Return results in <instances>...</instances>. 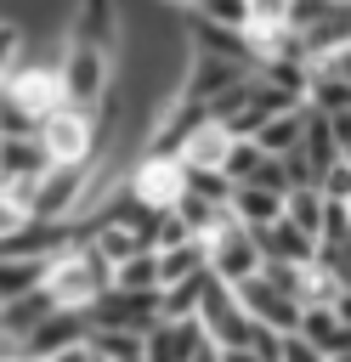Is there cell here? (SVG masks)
Returning <instances> with one entry per match:
<instances>
[{"label":"cell","mask_w":351,"mask_h":362,"mask_svg":"<svg viewBox=\"0 0 351 362\" xmlns=\"http://www.w3.org/2000/svg\"><path fill=\"white\" fill-rule=\"evenodd\" d=\"M238 79H249L243 62H226V57H204V51H192L187 68H181L176 96H187V102H209V96H221V90L238 85Z\"/></svg>","instance_id":"11"},{"label":"cell","mask_w":351,"mask_h":362,"mask_svg":"<svg viewBox=\"0 0 351 362\" xmlns=\"http://www.w3.org/2000/svg\"><path fill=\"white\" fill-rule=\"evenodd\" d=\"M40 288L51 294V305H57V311H91V305L113 288V266H108L91 243H74V249H62V255H51V260H45Z\"/></svg>","instance_id":"1"},{"label":"cell","mask_w":351,"mask_h":362,"mask_svg":"<svg viewBox=\"0 0 351 362\" xmlns=\"http://www.w3.org/2000/svg\"><path fill=\"white\" fill-rule=\"evenodd\" d=\"M204 260H209V277L215 283H226V288H238L243 277H255L260 272V243H255V232L243 226V221H221L209 238H204Z\"/></svg>","instance_id":"4"},{"label":"cell","mask_w":351,"mask_h":362,"mask_svg":"<svg viewBox=\"0 0 351 362\" xmlns=\"http://www.w3.org/2000/svg\"><path fill=\"white\" fill-rule=\"evenodd\" d=\"M300 130H306V107H289V113H277V119H266L249 141L266 153V158H283V153H294L300 147Z\"/></svg>","instance_id":"19"},{"label":"cell","mask_w":351,"mask_h":362,"mask_svg":"<svg viewBox=\"0 0 351 362\" xmlns=\"http://www.w3.org/2000/svg\"><path fill=\"white\" fill-rule=\"evenodd\" d=\"M17 62H23V28L17 23H0V85L11 79Z\"/></svg>","instance_id":"34"},{"label":"cell","mask_w":351,"mask_h":362,"mask_svg":"<svg viewBox=\"0 0 351 362\" xmlns=\"http://www.w3.org/2000/svg\"><path fill=\"white\" fill-rule=\"evenodd\" d=\"M255 232V243H260V260H283V266H311L317 260V238L311 232H300L294 221H272V226H249Z\"/></svg>","instance_id":"13"},{"label":"cell","mask_w":351,"mask_h":362,"mask_svg":"<svg viewBox=\"0 0 351 362\" xmlns=\"http://www.w3.org/2000/svg\"><path fill=\"white\" fill-rule=\"evenodd\" d=\"M283 221H294L300 232H323V192L317 187H289L283 192Z\"/></svg>","instance_id":"26"},{"label":"cell","mask_w":351,"mask_h":362,"mask_svg":"<svg viewBox=\"0 0 351 362\" xmlns=\"http://www.w3.org/2000/svg\"><path fill=\"white\" fill-rule=\"evenodd\" d=\"M317 192H323V198H340V204H351V164H345V158H334V164L317 175Z\"/></svg>","instance_id":"33"},{"label":"cell","mask_w":351,"mask_h":362,"mask_svg":"<svg viewBox=\"0 0 351 362\" xmlns=\"http://www.w3.org/2000/svg\"><path fill=\"white\" fill-rule=\"evenodd\" d=\"M153 255H159V288H170V283H181V277H192V272H209L204 238H187V243H176V249H153Z\"/></svg>","instance_id":"20"},{"label":"cell","mask_w":351,"mask_h":362,"mask_svg":"<svg viewBox=\"0 0 351 362\" xmlns=\"http://www.w3.org/2000/svg\"><path fill=\"white\" fill-rule=\"evenodd\" d=\"M6 107H17L28 124H40L45 113H57V107H68V96H62V79H57V68L51 62H17L11 68V79H6Z\"/></svg>","instance_id":"6"},{"label":"cell","mask_w":351,"mask_h":362,"mask_svg":"<svg viewBox=\"0 0 351 362\" xmlns=\"http://www.w3.org/2000/svg\"><path fill=\"white\" fill-rule=\"evenodd\" d=\"M125 192H130L142 209L164 215V209H176V198L187 192V170H181V158H153V153H136V158L125 164Z\"/></svg>","instance_id":"5"},{"label":"cell","mask_w":351,"mask_h":362,"mask_svg":"<svg viewBox=\"0 0 351 362\" xmlns=\"http://www.w3.org/2000/svg\"><path fill=\"white\" fill-rule=\"evenodd\" d=\"M249 187H272V192H289V175H283V158H260V170L249 175Z\"/></svg>","instance_id":"35"},{"label":"cell","mask_w":351,"mask_h":362,"mask_svg":"<svg viewBox=\"0 0 351 362\" xmlns=\"http://www.w3.org/2000/svg\"><path fill=\"white\" fill-rule=\"evenodd\" d=\"M164 311H159V288H108L91 311H85V322L91 328H125V334H147L153 322H159Z\"/></svg>","instance_id":"7"},{"label":"cell","mask_w":351,"mask_h":362,"mask_svg":"<svg viewBox=\"0 0 351 362\" xmlns=\"http://www.w3.org/2000/svg\"><path fill=\"white\" fill-rule=\"evenodd\" d=\"M91 351L102 362H125L142 351V334H125V328H91Z\"/></svg>","instance_id":"30"},{"label":"cell","mask_w":351,"mask_h":362,"mask_svg":"<svg viewBox=\"0 0 351 362\" xmlns=\"http://www.w3.org/2000/svg\"><path fill=\"white\" fill-rule=\"evenodd\" d=\"M289 0H249V23H283Z\"/></svg>","instance_id":"37"},{"label":"cell","mask_w":351,"mask_h":362,"mask_svg":"<svg viewBox=\"0 0 351 362\" xmlns=\"http://www.w3.org/2000/svg\"><path fill=\"white\" fill-rule=\"evenodd\" d=\"M204 288H209V272H192V277H181V283L159 288V311H164V317H198Z\"/></svg>","instance_id":"24"},{"label":"cell","mask_w":351,"mask_h":362,"mask_svg":"<svg viewBox=\"0 0 351 362\" xmlns=\"http://www.w3.org/2000/svg\"><path fill=\"white\" fill-rule=\"evenodd\" d=\"M198 322H204V334L215 339V345H249V334H255V317L238 305V294L226 288V283H215L209 277V288H204V300H198Z\"/></svg>","instance_id":"8"},{"label":"cell","mask_w":351,"mask_h":362,"mask_svg":"<svg viewBox=\"0 0 351 362\" xmlns=\"http://www.w3.org/2000/svg\"><path fill=\"white\" fill-rule=\"evenodd\" d=\"M45 153L34 136H0V175H45Z\"/></svg>","instance_id":"22"},{"label":"cell","mask_w":351,"mask_h":362,"mask_svg":"<svg viewBox=\"0 0 351 362\" xmlns=\"http://www.w3.org/2000/svg\"><path fill=\"white\" fill-rule=\"evenodd\" d=\"M187 11L204 23H221V28H249V0H192Z\"/></svg>","instance_id":"31"},{"label":"cell","mask_w":351,"mask_h":362,"mask_svg":"<svg viewBox=\"0 0 351 362\" xmlns=\"http://www.w3.org/2000/svg\"><path fill=\"white\" fill-rule=\"evenodd\" d=\"M11 356H23V351H17V339H6V334H0V362H11Z\"/></svg>","instance_id":"44"},{"label":"cell","mask_w":351,"mask_h":362,"mask_svg":"<svg viewBox=\"0 0 351 362\" xmlns=\"http://www.w3.org/2000/svg\"><path fill=\"white\" fill-rule=\"evenodd\" d=\"M17 362H40V356H17Z\"/></svg>","instance_id":"47"},{"label":"cell","mask_w":351,"mask_h":362,"mask_svg":"<svg viewBox=\"0 0 351 362\" xmlns=\"http://www.w3.org/2000/svg\"><path fill=\"white\" fill-rule=\"evenodd\" d=\"M57 79H62V96H68V107H85V113H96V102L113 90V51L68 40V45H62V62H57Z\"/></svg>","instance_id":"3"},{"label":"cell","mask_w":351,"mask_h":362,"mask_svg":"<svg viewBox=\"0 0 351 362\" xmlns=\"http://www.w3.org/2000/svg\"><path fill=\"white\" fill-rule=\"evenodd\" d=\"M125 362H142V351H136V356H125Z\"/></svg>","instance_id":"46"},{"label":"cell","mask_w":351,"mask_h":362,"mask_svg":"<svg viewBox=\"0 0 351 362\" xmlns=\"http://www.w3.org/2000/svg\"><path fill=\"white\" fill-rule=\"evenodd\" d=\"M277 362H328L317 345H306L300 334H283V351H277Z\"/></svg>","instance_id":"36"},{"label":"cell","mask_w":351,"mask_h":362,"mask_svg":"<svg viewBox=\"0 0 351 362\" xmlns=\"http://www.w3.org/2000/svg\"><path fill=\"white\" fill-rule=\"evenodd\" d=\"M328 68H334V74L351 85V45H345V51H334V57H328Z\"/></svg>","instance_id":"42"},{"label":"cell","mask_w":351,"mask_h":362,"mask_svg":"<svg viewBox=\"0 0 351 362\" xmlns=\"http://www.w3.org/2000/svg\"><path fill=\"white\" fill-rule=\"evenodd\" d=\"M34 141H40V153H45V164L51 170H91L96 164V119L85 113V107H57V113H45L40 124H34Z\"/></svg>","instance_id":"2"},{"label":"cell","mask_w":351,"mask_h":362,"mask_svg":"<svg viewBox=\"0 0 351 362\" xmlns=\"http://www.w3.org/2000/svg\"><path fill=\"white\" fill-rule=\"evenodd\" d=\"M40 277H45V260H34V255H0V305L17 300V294H28V288H40Z\"/></svg>","instance_id":"23"},{"label":"cell","mask_w":351,"mask_h":362,"mask_svg":"<svg viewBox=\"0 0 351 362\" xmlns=\"http://www.w3.org/2000/svg\"><path fill=\"white\" fill-rule=\"evenodd\" d=\"M221 362H266L255 345H221Z\"/></svg>","instance_id":"40"},{"label":"cell","mask_w":351,"mask_h":362,"mask_svg":"<svg viewBox=\"0 0 351 362\" xmlns=\"http://www.w3.org/2000/svg\"><path fill=\"white\" fill-rule=\"evenodd\" d=\"M226 147H232V130L209 119V124H198V130L187 136V147H181V170H221Z\"/></svg>","instance_id":"18"},{"label":"cell","mask_w":351,"mask_h":362,"mask_svg":"<svg viewBox=\"0 0 351 362\" xmlns=\"http://www.w3.org/2000/svg\"><path fill=\"white\" fill-rule=\"evenodd\" d=\"M51 311H57V305H51V294H45V288H28V294H17V300H6V305H0V334H6V339H17V351H23V339H28Z\"/></svg>","instance_id":"16"},{"label":"cell","mask_w":351,"mask_h":362,"mask_svg":"<svg viewBox=\"0 0 351 362\" xmlns=\"http://www.w3.org/2000/svg\"><path fill=\"white\" fill-rule=\"evenodd\" d=\"M187 192H198V198H209V204H232V181L221 175V170H187Z\"/></svg>","instance_id":"32"},{"label":"cell","mask_w":351,"mask_h":362,"mask_svg":"<svg viewBox=\"0 0 351 362\" xmlns=\"http://www.w3.org/2000/svg\"><path fill=\"white\" fill-rule=\"evenodd\" d=\"M260 158H266V153H260L249 136H232V147H226V158H221V175L238 187V181H249V175L260 170Z\"/></svg>","instance_id":"29"},{"label":"cell","mask_w":351,"mask_h":362,"mask_svg":"<svg viewBox=\"0 0 351 362\" xmlns=\"http://www.w3.org/2000/svg\"><path fill=\"white\" fill-rule=\"evenodd\" d=\"M300 153H306V164H311L317 175H323V170H328L334 158H345V153H340V141L328 136V119H323V113H311V107H306V130H300Z\"/></svg>","instance_id":"21"},{"label":"cell","mask_w":351,"mask_h":362,"mask_svg":"<svg viewBox=\"0 0 351 362\" xmlns=\"http://www.w3.org/2000/svg\"><path fill=\"white\" fill-rule=\"evenodd\" d=\"M232 294H238V305H243L255 322H266V328H277V334H294V328H300V311H306V305H300V300H289V294H277L260 272H255V277H243Z\"/></svg>","instance_id":"10"},{"label":"cell","mask_w":351,"mask_h":362,"mask_svg":"<svg viewBox=\"0 0 351 362\" xmlns=\"http://www.w3.org/2000/svg\"><path fill=\"white\" fill-rule=\"evenodd\" d=\"M119 11H113V0H79L74 6V23H68V40H79V45H102V51H119Z\"/></svg>","instance_id":"14"},{"label":"cell","mask_w":351,"mask_h":362,"mask_svg":"<svg viewBox=\"0 0 351 362\" xmlns=\"http://www.w3.org/2000/svg\"><path fill=\"white\" fill-rule=\"evenodd\" d=\"M345 6H351V0H345Z\"/></svg>","instance_id":"49"},{"label":"cell","mask_w":351,"mask_h":362,"mask_svg":"<svg viewBox=\"0 0 351 362\" xmlns=\"http://www.w3.org/2000/svg\"><path fill=\"white\" fill-rule=\"evenodd\" d=\"M164 6H192V0H164Z\"/></svg>","instance_id":"45"},{"label":"cell","mask_w":351,"mask_h":362,"mask_svg":"<svg viewBox=\"0 0 351 362\" xmlns=\"http://www.w3.org/2000/svg\"><path fill=\"white\" fill-rule=\"evenodd\" d=\"M79 339H91V322H85V311H51L28 339H23V356H51V351H62V345H79Z\"/></svg>","instance_id":"15"},{"label":"cell","mask_w":351,"mask_h":362,"mask_svg":"<svg viewBox=\"0 0 351 362\" xmlns=\"http://www.w3.org/2000/svg\"><path fill=\"white\" fill-rule=\"evenodd\" d=\"M345 164H351V147H345Z\"/></svg>","instance_id":"48"},{"label":"cell","mask_w":351,"mask_h":362,"mask_svg":"<svg viewBox=\"0 0 351 362\" xmlns=\"http://www.w3.org/2000/svg\"><path fill=\"white\" fill-rule=\"evenodd\" d=\"M91 170H45L34 192V221H79Z\"/></svg>","instance_id":"9"},{"label":"cell","mask_w":351,"mask_h":362,"mask_svg":"<svg viewBox=\"0 0 351 362\" xmlns=\"http://www.w3.org/2000/svg\"><path fill=\"white\" fill-rule=\"evenodd\" d=\"M176 215L187 221V232H192V238H209V232L226 221V209H221V204H209V198H198V192H181V198H176Z\"/></svg>","instance_id":"27"},{"label":"cell","mask_w":351,"mask_h":362,"mask_svg":"<svg viewBox=\"0 0 351 362\" xmlns=\"http://www.w3.org/2000/svg\"><path fill=\"white\" fill-rule=\"evenodd\" d=\"M323 119H328V136H334V141H340V153H345V147H351V107H340V113H323Z\"/></svg>","instance_id":"38"},{"label":"cell","mask_w":351,"mask_h":362,"mask_svg":"<svg viewBox=\"0 0 351 362\" xmlns=\"http://www.w3.org/2000/svg\"><path fill=\"white\" fill-rule=\"evenodd\" d=\"M198 339H204V322L198 317H159L142 334V362H187Z\"/></svg>","instance_id":"12"},{"label":"cell","mask_w":351,"mask_h":362,"mask_svg":"<svg viewBox=\"0 0 351 362\" xmlns=\"http://www.w3.org/2000/svg\"><path fill=\"white\" fill-rule=\"evenodd\" d=\"M113 288H159V255L153 249H142V255H130V260H119L113 266Z\"/></svg>","instance_id":"28"},{"label":"cell","mask_w":351,"mask_h":362,"mask_svg":"<svg viewBox=\"0 0 351 362\" xmlns=\"http://www.w3.org/2000/svg\"><path fill=\"white\" fill-rule=\"evenodd\" d=\"M294 334H300L306 345H317L323 356H334V345H340V317H334V305H306Z\"/></svg>","instance_id":"25"},{"label":"cell","mask_w":351,"mask_h":362,"mask_svg":"<svg viewBox=\"0 0 351 362\" xmlns=\"http://www.w3.org/2000/svg\"><path fill=\"white\" fill-rule=\"evenodd\" d=\"M11 362H17V356H11Z\"/></svg>","instance_id":"50"},{"label":"cell","mask_w":351,"mask_h":362,"mask_svg":"<svg viewBox=\"0 0 351 362\" xmlns=\"http://www.w3.org/2000/svg\"><path fill=\"white\" fill-rule=\"evenodd\" d=\"M226 215H232V221H243V226H272V221L283 215V192L238 181V187H232V204H226Z\"/></svg>","instance_id":"17"},{"label":"cell","mask_w":351,"mask_h":362,"mask_svg":"<svg viewBox=\"0 0 351 362\" xmlns=\"http://www.w3.org/2000/svg\"><path fill=\"white\" fill-rule=\"evenodd\" d=\"M334 317L351 328V288H340V294H334Z\"/></svg>","instance_id":"43"},{"label":"cell","mask_w":351,"mask_h":362,"mask_svg":"<svg viewBox=\"0 0 351 362\" xmlns=\"http://www.w3.org/2000/svg\"><path fill=\"white\" fill-rule=\"evenodd\" d=\"M187 362H221V345H215V339L204 334V339L192 345V356H187Z\"/></svg>","instance_id":"41"},{"label":"cell","mask_w":351,"mask_h":362,"mask_svg":"<svg viewBox=\"0 0 351 362\" xmlns=\"http://www.w3.org/2000/svg\"><path fill=\"white\" fill-rule=\"evenodd\" d=\"M40 362H96V351H91V339H79V345H62V351H51Z\"/></svg>","instance_id":"39"}]
</instances>
